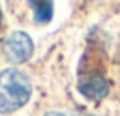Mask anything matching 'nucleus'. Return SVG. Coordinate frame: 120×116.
<instances>
[{
  "label": "nucleus",
  "instance_id": "nucleus-2",
  "mask_svg": "<svg viewBox=\"0 0 120 116\" xmlns=\"http://www.w3.org/2000/svg\"><path fill=\"white\" fill-rule=\"evenodd\" d=\"M34 52V43L24 32H11L4 41V56L11 64H24Z\"/></svg>",
  "mask_w": 120,
  "mask_h": 116
},
{
  "label": "nucleus",
  "instance_id": "nucleus-3",
  "mask_svg": "<svg viewBox=\"0 0 120 116\" xmlns=\"http://www.w3.org/2000/svg\"><path fill=\"white\" fill-rule=\"evenodd\" d=\"M79 90H81V94H84L90 99H101L109 92V82L105 80L103 75H90L88 79H84L79 84Z\"/></svg>",
  "mask_w": 120,
  "mask_h": 116
},
{
  "label": "nucleus",
  "instance_id": "nucleus-6",
  "mask_svg": "<svg viewBox=\"0 0 120 116\" xmlns=\"http://www.w3.org/2000/svg\"><path fill=\"white\" fill-rule=\"evenodd\" d=\"M0 22H2V11H0Z\"/></svg>",
  "mask_w": 120,
  "mask_h": 116
},
{
  "label": "nucleus",
  "instance_id": "nucleus-5",
  "mask_svg": "<svg viewBox=\"0 0 120 116\" xmlns=\"http://www.w3.org/2000/svg\"><path fill=\"white\" fill-rule=\"evenodd\" d=\"M45 116H68V114H64V112H47Z\"/></svg>",
  "mask_w": 120,
  "mask_h": 116
},
{
  "label": "nucleus",
  "instance_id": "nucleus-1",
  "mask_svg": "<svg viewBox=\"0 0 120 116\" xmlns=\"http://www.w3.org/2000/svg\"><path fill=\"white\" fill-rule=\"evenodd\" d=\"M32 95V82L21 69L9 67L0 73V114L19 110Z\"/></svg>",
  "mask_w": 120,
  "mask_h": 116
},
{
  "label": "nucleus",
  "instance_id": "nucleus-4",
  "mask_svg": "<svg viewBox=\"0 0 120 116\" xmlns=\"http://www.w3.org/2000/svg\"><path fill=\"white\" fill-rule=\"evenodd\" d=\"M34 11V19L39 24H45L52 17V2L51 0H28Z\"/></svg>",
  "mask_w": 120,
  "mask_h": 116
}]
</instances>
